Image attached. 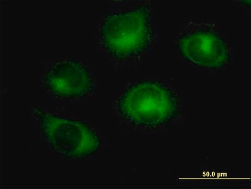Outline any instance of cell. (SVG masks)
I'll return each instance as SVG.
<instances>
[{
  "mask_svg": "<svg viewBox=\"0 0 251 189\" xmlns=\"http://www.w3.org/2000/svg\"><path fill=\"white\" fill-rule=\"evenodd\" d=\"M121 117L135 126L154 128L178 116L179 98L171 88L155 81L137 82L128 87L117 103Z\"/></svg>",
  "mask_w": 251,
  "mask_h": 189,
  "instance_id": "6da1fadb",
  "label": "cell"
},
{
  "mask_svg": "<svg viewBox=\"0 0 251 189\" xmlns=\"http://www.w3.org/2000/svg\"><path fill=\"white\" fill-rule=\"evenodd\" d=\"M102 45L108 54L118 60L135 56L147 51L154 39L150 5L106 16L100 31Z\"/></svg>",
  "mask_w": 251,
  "mask_h": 189,
  "instance_id": "7a4b0ae2",
  "label": "cell"
},
{
  "mask_svg": "<svg viewBox=\"0 0 251 189\" xmlns=\"http://www.w3.org/2000/svg\"><path fill=\"white\" fill-rule=\"evenodd\" d=\"M33 113L44 137L61 155L85 160L100 149V137L86 123L51 114L36 107L33 108Z\"/></svg>",
  "mask_w": 251,
  "mask_h": 189,
  "instance_id": "3957f363",
  "label": "cell"
},
{
  "mask_svg": "<svg viewBox=\"0 0 251 189\" xmlns=\"http://www.w3.org/2000/svg\"><path fill=\"white\" fill-rule=\"evenodd\" d=\"M178 48L182 57L201 67L223 69L230 61L229 47L221 35L212 30H195L182 35Z\"/></svg>",
  "mask_w": 251,
  "mask_h": 189,
  "instance_id": "277c9868",
  "label": "cell"
},
{
  "mask_svg": "<svg viewBox=\"0 0 251 189\" xmlns=\"http://www.w3.org/2000/svg\"><path fill=\"white\" fill-rule=\"evenodd\" d=\"M46 88L62 99H78L93 92L94 81L87 68L75 60H59L53 64L44 77Z\"/></svg>",
  "mask_w": 251,
  "mask_h": 189,
  "instance_id": "5b68a950",
  "label": "cell"
}]
</instances>
